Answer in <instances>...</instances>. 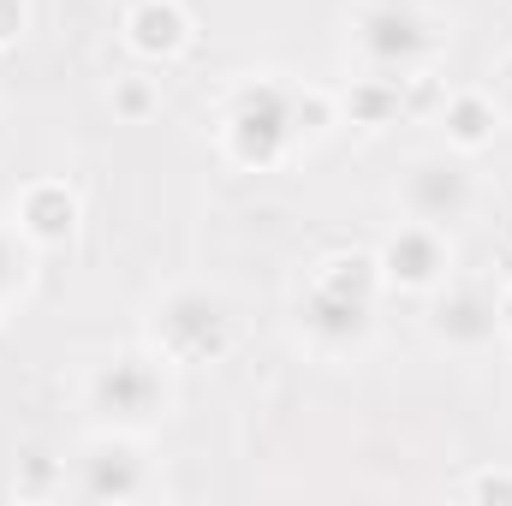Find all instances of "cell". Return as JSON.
Returning <instances> with one entry per match:
<instances>
[{
    "label": "cell",
    "mask_w": 512,
    "mask_h": 506,
    "mask_svg": "<svg viewBox=\"0 0 512 506\" xmlns=\"http://www.w3.org/2000/svg\"><path fill=\"white\" fill-rule=\"evenodd\" d=\"M298 149V126H292V78H245L227 108H221V155L245 173H268Z\"/></svg>",
    "instance_id": "obj_1"
},
{
    "label": "cell",
    "mask_w": 512,
    "mask_h": 506,
    "mask_svg": "<svg viewBox=\"0 0 512 506\" xmlns=\"http://www.w3.org/2000/svg\"><path fill=\"white\" fill-rule=\"evenodd\" d=\"M149 346L173 364V370H197V364H221L233 352V304L215 286H167L149 316Z\"/></svg>",
    "instance_id": "obj_2"
},
{
    "label": "cell",
    "mask_w": 512,
    "mask_h": 506,
    "mask_svg": "<svg viewBox=\"0 0 512 506\" xmlns=\"http://www.w3.org/2000/svg\"><path fill=\"white\" fill-rule=\"evenodd\" d=\"M84 399L90 411L108 423V429H149L173 411V364L155 352V346H126L114 358H102L90 381H84Z\"/></svg>",
    "instance_id": "obj_3"
},
{
    "label": "cell",
    "mask_w": 512,
    "mask_h": 506,
    "mask_svg": "<svg viewBox=\"0 0 512 506\" xmlns=\"http://www.w3.org/2000/svg\"><path fill=\"white\" fill-rule=\"evenodd\" d=\"M352 48H358V66L364 72H382V78H405L417 66H435V54L447 48V30L405 6V0H376L352 18Z\"/></svg>",
    "instance_id": "obj_4"
},
{
    "label": "cell",
    "mask_w": 512,
    "mask_h": 506,
    "mask_svg": "<svg viewBox=\"0 0 512 506\" xmlns=\"http://www.w3.org/2000/svg\"><path fill=\"white\" fill-rule=\"evenodd\" d=\"M66 489L78 501H137V495H149V459H143L137 435L131 429L90 435L66 465Z\"/></svg>",
    "instance_id": "obj_5"
},
{
    "label": "cell",
    "mask_w": 512,
    "mask_h": 506,
    "mask_svg": "<svg viewBox=\"0 0 512 506\" xmlns=\"http://www.w3.org/2000/svg\"><path fill=\"white\" fill-rule=\"evenodd\" d=\"M393 197H399L405 221L453 227V221H465L477 185H471V173H465L459 155H411L405 173H399V185H393Z\"/></svg>",
    "instance_id": "obj_6"
},
{
    "label": "cell",
    "mask_w": 512,
    "mask_h": 506,
    "mask_svg": "<svg viewBox=\"0 0 512 506\" xmlns=\"http://www.w3.org/2000/svg\"><path fill=\"white\" fill-rule=\"evenodd\" d=\"M298 334H304V346H310L316 358H328V364L358 358V352L376 340V304H358V298L304 286V298H298Z\"/></svg>",
    "instance_id": "obj_7"
},
{
    "label": "cell",
    "mask_w": 512,
    "mask_h": 506,
    "mask_svg": "<svg viewBox=\"0 0 512 506\" xmlns=\"http://www.w3.org/2000/svg\"><path fill=\"white\" fill-rule=\"evenodd\" d=\"M376 262H382V280L393 292H441L453 274V239H447V227L399 221L382 239Z\"/></svg>",
    "instance_id": "obj_8"
},
{
    "label": "cell",
    "mask_w": 512,
    "mask_h": 506,
    "mask_svg": "<svg viewBox=\"0 0 512 506\" xmlns=\"http://www.w3.org/2000/svg\"><path fill=\"white\" fill-rule=\"evenodd\" d=\"M12 227L36 245V251H66L84 227V203L66 179H30L12 197Z\"/></svg>",
    "instance_id": "obj_9"
},
{
    "label": "cell",
    "mask_w": 512,
    "mask_h": 506,
    "mask_svg": "<svg viewBox=\"0 0 512 506\" xmlns=\"http://www.w3.org/2000/svg\"><path fill=\"white\" fill-rule=\"evenodd\" d=\"M429 334L447 352H483L501 334V310L489 286H441L429 304Z\"/></svg>",
    "instance_id": "obj_10"
},
{
    "label": "cell",
    "mask_w": 512,
    "mask_h": 506,
    "mask_svg": "<svg viewBox=\"0 0 512 506\" xmlns=\"http://www.w3.org/2000/svg\"><path fill=\"white\" fill-rule=\"evenodd\" d=\"M120 36L137 60L161 66V60H179L185 42H191V12L185 0H131L126 18H120Z\"/></svg>",
    "instance_id": "obj_11"
},
{
    "label": "cell",
    "mask_w": 512,
    "mask_h": 506,
    "mask_svg": "<svg viewBox=\"0 0 512 506\" xmlns=\"http://www.w3.org/2000/svg\"><path fill=\"white\" fill-rule=\"evenodd\" d=\"M441 131H447L453 155H483L501 131V102L489 90H453L441 102Z\"/></svg>",
    "instance_id": "obj_12"
},
{
    "label": "cell",
    "mask_w": 512,
    "mask_h": 506,
    "mask_svg": "<svg viewBox=\"0 0 512 506\" xmlns=\"http://www.w3.org/2000/svg\"><path fill=\"white\" fill-rule=\"evenodd\" d=\"M310 286H322V292H340V298H358V304H382L387 280H382V262L376 251H328L316 268H310Z\"/></svg>",
    "instance_id": "obj_13"
},
{
    "label": "cell",
    "mask_w": 512,
    "mask_h": 506,
    "mask_svg": "<svg viewBox=\"0 0 512 506\" xmlns=\"http://www.w3.org/2000/svg\"><path fill=\"white\" fill-rule=\"evenodd\" d=\"M405 102H399V78H382V72H364L340 90V120H352L358 131H387L399 126Z\"/></svg>",
    "instance_id": "obj_14"
},
{
    "label": "cell",
    "mask_w": 512,
    "mask_h": 506,
    "mask_svg": "<svg viewBox=\"0 0 512 506\" xmlns=\"http://www.w3.org/2000/svg\"><path fill=\"white\" fill-rule=\"evenodd\" d=\"M30 239L12 227V221H0V322L12 316V304L24 298V286H30Z\"/></svg>",
    "instance_id": "obj_15"
},
{
    "label": "cell",
    "mask_w": 512,
    "mask_h": 506,
    "mask_svg": "<svg viewBox=\"0 0 512 506\" xmlns=\"http://www.w3.org/2000/svg\"><path fill=\"white\" fill-rule=\"evenodd\" d=\"M292 126H298V143H316L340 126V96L322 90V84H292Z\"/></svg>",
    "instance_id": "obj_16"
},
{
    "label": "cell",
    "mask_w": 512,
    "mask_h": 506,
    "mask_svg": "<svg viewBox=\"0 0 512 506\" xmlns=\"http://www.w3.org/2000/svg\"><path fill=\"white\" fill-rule=\"evenodd\" d=\"M108 108H114V120L143 126V120H155V114H161V84H155V78H143V72H120V78H114V90H108Z\"/></svg>",
    "instance_id": "obj_17"
},
{
    "label": "cell",
    "mask_w": 512,
    "mask_h": 506,
    "mask_svg": "<svg viewBox=\"0 0 512 506\" xmlns=\"http://www.w3.org/2000/svg\"><path fill=\"white\" fill-rule=\"evenodd\" d=\"M12 489L24 501H48V495H66V459H48V453H24L18 459V477Z\"/></svg>",
    "instance_id": "obj_18"
},
{
    "label": "cell",
    "mask_w": 512,
    "mask_h": 506,
    "mask_svg": "<svg viewBox=\"0 0 512 506\" xmlns=\"http://www.w3.org/2000/svg\"><path fill=\"white\" fill-rule=\"evenodd\" d=\"M399 102H405V114H441V102H447L441 72H435V66L405 72V78H399Z\"/></svg>",
    "instance_id": "obj_19"
},
{
    "label": "cell",
    "mask_w": 512,
    "mask_h": 506,
    "mask_svg": "<svg viewBox=\"0 0 512 506\" xmlns=\"http://www.w3.org/2000/svg\"><path fill=\"white\" fill-rule=\"evenodd\" d=\"M459 501H471V506H512V471H507V465H483V471H471V477H465V489H459Z\"/></svg>",
    "instance_id": "obj_20"
},
{
    "label": "cell",
    "mask_w": 512,
    "mask_h": 506,
    "mask_svg": "<svg viewBox=\"0 0 512 506\" xmlns=\"http://www.w3.org/2000/svg\"><path fill=\"white\" fill-rule=\"evenodd\" d=\"M24 30H30V0H0V48H18Z\"/></svg>",
    "instance_id": "obj_21"
},
{
    "label": "cell",
    "mask_w": 512,
    "mask_h": 506,
    "mask_svg": "<svg viewBox=\"0 0 512 506\" xmlns=\"http://www.w3.org/2000/svg\"><path fill=\"white\" fill-rule=\"evenodd\" d=\"M495 310H501V334L512 340V280L501 286V292H495Z\"/></svg>",
    "instance_id": "obj_22"
},
{
    "label": "cell",
    "mask_w": 512,
    "mask_h": 506,
    "mask_svg": "<svg viewBox=\"0 0 512 506\" xmlns=\"http://www.w3.org/2000/svg\"><path fill=\"white\" fill-rule=\"evenodd\" d=\"M495 102H501V120H512V66L501 72V96Z\"/></svg>",
    "instance_id": "obj_23"
},
{
    "label": "cell",
    "mask_w": 512,
    "mask_h": 506,
    "mask_svg": "<svg viewBox=\"0 0 512 506\" xmlns=\"http://www.w3.org/2000/svg\"><path fill=\"white\" fill-rule=\"evenodd\" d=\"M0 495H6V483H0Z\"/></svg>",
    "instance_id": "obj_24"
}]
</instances>
